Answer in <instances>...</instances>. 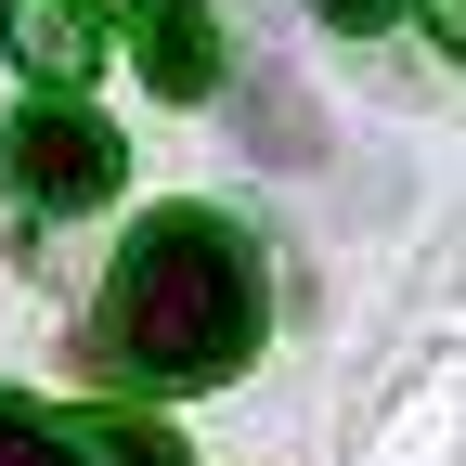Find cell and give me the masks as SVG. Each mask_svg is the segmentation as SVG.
Listing matches in <instances>:
<instances>
[{
    "label": "cell",
    "instance_id": "cell-6",
    "mask_svg": "<svg viewBox=\"0 0 466 466\" xmlns=\"http://www.w3.org/2000/svg\"><path fill=\"white\" fill-rule=\"evenodd\" d=\"M466 441V363H441L415 401L389 415V441H376V466H428V453H453Z\"/></svg>",
    "mask_w": 466,
    "mask_h": 466
},
{
    "label": "cell",
    "instance_id": "cell-3",
    "mask_svg": "<svg viewBox=\"0 0 466 466\" xmlns=\"http://www.w3.org/2000/svg\"><path fill=\"white\" fill-rule=\"evenodd\" d=\"M130 39H143V78L168 104H208V78H220V14L208 0H130Z\"/></svg>",
    "mask_w": 466,
    "mask_h": 466
},
{
    "label": "cell",
    "instance_id": "cell-8",
    "mask_svg": "<svg viewBox=\"0 0 466 466\" xmlns=\"http://www.w3.org/2000/svg\"><path fill=\"white\" fill-rule=\"evenodd\" d=\"M91 466H182V441L143 415H91Z\"/></svg>",
    "mask_w": 466,
    "mask_h": 466
},
{
    "label": "cell",
    "instance_id": "cell-4",
    "mask_svg": "<svg viewBox=\"0 0 466 466\" xmlns=\"http://www.w3.org/2000/svg\"><path fill=\"white\" fill-rule=\"evenodd\" d=\"M0 39H14V66L26 78H91L104 66V39H91V0H0Z\"/></svg>",
    "mask_w": 466,
    "mask_h": 466
},
{
    "label": "cell",
    "instance_id": "cell-10",
    "mask_svg": "<svg viewBox=\"0 0 466 466\" xmlns=\"http://www.w3.org/2000/svg\"><path fill=\"white\" fill-rule=\"evenodd\" d=\"M428 39L453 52V66H466V0H428Z\"/></svg>",
    "mask_w": 466,
    "mask_h": 466
},
{
    "label": "cell",
    "instance_id": "cell-7",
    "mask_svg": "<svg viewBox=\"0 0 466 466\" xmlns=\"http://www.w3.org/2000/svg\"><path fill=\"white\" fill-rule=\"evenodd\" d=\"M0 466H91V415H39V401H0Z\"/></svg>",
    "mask_w": 466,
    "mask_h": 466
},
{
    "label": "cell",
    "instance_id": "cell-2",
    "mask_svg": "<svg viewBox=\"0 0 466 466\" xmlns=\"http://www.w3.org/2000/svg\"><path fill=\"white\" fill-rule=\"evenodd\" d=\"M0 168L26 182V208H52V220H78V208H104L116 195V130L104 116H78V104H26L14 130H0Z\"/></svg>",
    "mask_w": 466,
    "mask_h": 466
},
{
    "label": "cell",
    "instance_id": "cell-9",
    "mask_svg": "<svg viewBox=\"0 0 466 466\" xmlns=\"http://www.w3.org/2000/svg\"><path fill=\"white\" fill-rule=\"evenodd\" d=\"M311 14H324V26H350V39H363V26H389V14H401V0H311Z\"/></svg>",
    "mask_w": 466,
    "mask_h": 466
},
{
    "label": "cell",
    "instance_id": "cell-11",
    "mask_svg": "<svg viewBox=\"0 0 466 466\" xmlns=\"http://www.w3.org/2000/svg\"><path fill=\"white\" fill-rule=\"evenodd\" d=\"M91 14H130V0H91Z\"/></svg>",
    "mask_w": 466,
    "mask_h": 466
},
{
    "label": "cell",
    "instance_id": "cell-5",
    "mask_svg": "<svg viewBox=\"0 0 466 466\" xmlns=\"http://www.w3.org/2000/svg\"><path fill=\"white\" fill-rule=\"evenodd\" d=\"M233 130H247L259 168H311V156H324V116H311V91L285 78V66H259L247 91H233Z\"/></svg>",
    "mask_w": 466,
    "mask_h": 466
},
{
    "label": "cell",
    "instance_id": "cell-1",
    "mask_svg": "<svg viewBox=\"0 0 466 466\" xmlns=\"http://www.w3.org/2000/svg\"><path fill=\"white\" fill-rule=\"evenodd\" d=\"M104 350L156 389H208L259 350V259L247 233L208 220V208H156L116 259V299H104Z\"/></svg>",
    "mask_w": 466,
    "mask_h": 466
}]
</instances>
